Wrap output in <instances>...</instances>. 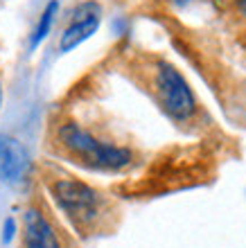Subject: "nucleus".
<instances>
[{
  "label": "nucleus",
  "instance_id": "1",
  "mask_svg": "<svg viewBox=\"0 0 246 248\" xmlns=\"http://www.w3.org/2000/svg\"><path fill=\"white\" fill-rule=\"evenodd\" d=\"M131 79L140 86V91L179 126H192L201 118V104L190 81L181 75L174 63L154 52L136 54L129 61Z\"/></svg>",
  "mask_w": 246,
  "mask_h": 248
},
{
  "label": "nucleus",
  "instance_id": "2",
  "mask_svg": "<svg viewBox=\"0 0 246 248\" xmlns=\"http://www.w3.org/2000/svg\"><path fill=\"white\" fill-rule=\"evenodd\" d=\"M43 185L57 210L82 237L98 235L111 228V219L115 217V205L91 183L66 171L52 170L43 174Z\"/></svg>",
  "mask_w": 246,
  "mask_h": 248
},
{
  "label": "nucleus",
  "instance_id": "3",
  "mask_svg": "<svg viewBox=\"0 0 246 248\" xmlns=\"http://www.w3.org/2000/svg\"><path fill=\"white\" fill-rule=\"evenodd\" d=\"M52 144L59 156L93 171H124L138 160L133 147L106 140L75 120L52 126Z\"/></svg>",
  "mask_w": 246,
  "mask_h": 248
},
{
  "label": "nucleus",
  "instance_id": "4",
  "mask_svg": "<svg viewBox=\"0 0 246 248\" xmlns=\"http://www.w3.org/2000/svg\"><path fill=\"white\" fill-rule=\"evenodd\" d=\"M99 23H102V5L98 0H84V2L75 5L64 34L59 36V52L68 54L75 47H79L84 41H88L98 32Z\"/></svg>",
  "mask_w": 246,
  "mask_h": 248
},
{
  "label": "nucleus",
  "instance_id": "5",
  "mask_svg": "<svg viewBox=\"0 0 246 248\" xmlns=\"http://www.w3.org/2000/svg\"><path fill=\"white\" fill-rule=\"evenodd\" d=\"M23 244H25V248H64L57 226L52 223V219L39 203H32L25 208Z\"/></svg>",
  "mask_w": 246,
  "mask_h": 248
},
{
  "label": "nucleus",
  "instance_id": "6",
  "mask_svg": "<svg viewBox=\"0 0 246 248\" xmlns=\"http://www.w3.org/2000/svg\"><path fill=\"white\" fill-rule=\"evenodd\" d=\"M30 171V154L25 144L0 133V183L18 185Z\"/></svg>",
  "mask_w": 246,
  "mask_h": 248
},
{
  "label": "nucleus",
  "instance_id": "7",
  "mask_svg": "<svg viewBox=\"0 0 246 248\" xmlns=\"http://www.w3.org/2000/svg\"><path fill=\"white\" fill-rule=\"evenodd\" d=\"M57 14H59V0H50V2L46 5V9L41 12L39 23H36V27H34V32H32V39H30V52H34V50L46 41V36L50 34L52 23H54V16H57Z\"/></svg>",
  "mask_w": 246,
  "mask_h": 248
},
{
  "label": "nucleus",
  "instance_id": "8",
  "mask_svg": "<svg viewBox=\"0 0 246 248\" xmlns=\"http://www.w3.org/2000/svg\"><path fill=\"white\" fill-rule=\"evenodd\" d=\"M14 237H16V219H14V217H7L5 228H2V244H12Z\"/></svg>",
  "mask_w": 246,
  "mask_h": 248
},
{
  "label": "nucleus",
  "instance_id": "9",
  "mask_svg": "<svg viewBox=\"0 0 246 248\" xmlns=\"http://www.w3.org/2000/svg\"><path fill=\"white\" fill-rule=\"evenodd\" d=\"M169 7H188L190 2H195V0H165Z\"/></svg>",
  "mask_w": 246,
  "mask_h": 248
},
{
  "label": "nucleus",
  "instance_id": "10",
  "mask_svg": "<svg viewBox=\"0 0 246 248\" xmlns=\"http://www.w3.org/2000/svg\"><path fill=\"white\" fill-rule=\"evenodd\" d=\"M0 106H2V84H0Z\"/></svg>",
  "mask_w": 246,
  "mask_h": 248
}]
</instances>
